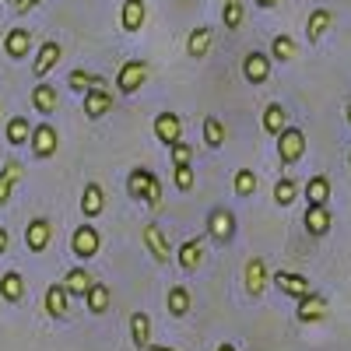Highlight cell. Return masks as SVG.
<instances>
[{
	"label": "cell",
	"mask_w": 351,
	"mask_h": 351,
	"mask_svg": "<svg viewBox=\"0 0 351 351\" xmlns=\"http://www.w3.org/2000/svg\"><path fill=\"white\" fill-rule=\"evenodd\" d=\"M243 285H246V295H250V299H263V295H267V285H271V271H267V263H263L260 256H253V260L246 263Z\"/></svg>",
	"instance_id": "4"
},
{
	"label": "cell",
	"mask_w": 351,
	"mask_h": 351,
	"mask_svg": "<svg viewBox=\"0 0 351 351\" xmlns=\"http://www.w3.org/2000/svg\"><path fill=\"white\" fill-rule=\"evenodd\" d=\"M299 200V183L291 180V176H281V180L274 183V204L278 208H288V204Z\"/></svg>",
	"instance_id": "34"
},
{
	"label": "cell",
	"mask_w": 351,
	"mask_h": 351,
	"mask_svg": "<svg viewBox=\"0 0 351 351\" xmlns=\"http://www.w3.org/2000/svg\"><path fill=\"white\" fill-rule=\"evenodd\" d=\"M243 77L250 81V84H263V81H267L271 77V60H267V56H263V53H246L243 56Z\"/></svg>",
	"instance_id": "16"
},
{
	"label": "cell",
	"mask_w": 351,
	"mask_h": 351,
	"mask_svg": "<svg viewBox=\"0 0 351 351\" xmlns=\"http://www.w3.org/2000/svg\"><path fill=\"white\" fill-rule=\"evenodd\" d=\"M169 152H172V165H190L193 162V148H190V144H183V141H176Z\"/></svg>",
	"instance_id": "41"
},
{
	"label": "cell",
	"mask_w": 351,
	"mask_h": 351,
	"mask_svg": "<svg viewBox=\"0 0 351 351\" xmlns=\"http://www.w3.org/2000/svg\"><path fill=\"white\" fill-rule=\"evenodd\" d=\"M49 239H53V221L49 218H32V221H28V228H25V246L28 250H32V253H46Z\"/></svg>",
	"instance_id": "11"
},
{
	"label": "cell",
	"mask_w": 351,
	"mask_h": 351,
	"mask_svg": "<svg viewBox=\"0 0 351 351\" xmlns=\"http://www.w3.org/2000/svg\"><path fill=\"white\" fill-rule=\"evenodd\" d=\"M302 155H306V134L299 127H285L278 134V158L285 165H295V162H302Z\"/></svg>",
	"instance_id": "2"
},
{
	"label": "cell",
	"mask_w": 351,
	"mask_h": 351,
	"mask_svg": "<svg viewBox=\"0 0 351 351\" xmlns=\"http://www.w3.org/2000/svg\"><path fill=\"white\" fill-rule=\"evenodd\" d=\"M155 137H158V144L172 148L176 141H183V120L176 112H158L155 116Z\"/></svg>",
	"instance_id": "10"
},
{
	"label": "cell",
	"mask_w": 351,
	"mask_h": 351,
	"mask_svg": "<svg viewBox=\"0 0 351 351\" xmlns=\"http://www.w3.org/2000/svg\"><path fill=\"white\" fill-rule=\"evenodd\" d=\"M28 137H32L28 120H25V116H11V120H8V144H11V148H21V144H28Z\"/></svg>",
	"instance_id": "35"
},
{
	"label": "cell",
	"mask_w": 351,
	"mask_h": 351,
	"mask_svg": "<svg viewBox=\"0 0 351 351\" xmlns=\"http://www.w3.org/2000/svg\"><path fill=\"white\" fill-rule=\"evenodd\" d=\"M60 56H64V46L60 43H56V39H49V43H43L39 46V53H36V64H32V74L43 81L56 64H60Z\"/></svg>",
	"instance_id": "12"
},
{
	"label": "cell",
	"mask_w": 351,
	"mask_h": 351,
	"mask_svg": "<svg viewBox=\"0 0 351 351\" xmlns=\"http://www.w3.org/2000/svg\"><path fill=\"white\" fill-rule=\"evenodd\" d=\"M302 193H306V204H327L330 200V180L319 172V176H313V180L302 186Z\"/></svg>",
	"instance_id": "29"
},
{
	"label": "cell",
	"mask_w": 351,
	"mask_h": 351,
	"mask_svg": "<svg viewBox=\"0 0 351 351\" xmlns=\"http://www.w3.org/2000/svg\"><path fill=\"white\" fill-rule=\"evenodd\" d=\"M106 112H112V92L109 88H92V92H84V116L88 120H102Z\"/></svg>",
	"instance_id": "15"
},
{
	"label": "cell",
	"mask_w": 351,
	"mask_h": 351,
	"mask_svg": "<svg viewBox=\"0 0 351 351\" xmlns=\"http://www.w3.org/2000/svg\"><path fill=\"white\" fill-rule=\"evenodd\" d=\"M193 183H197L193 165H176V172H172V186L180 190V193H190V190H193Z\"/></svg>",
	"instance_id": "40"
},
{
	"label": "cell",
	"mask_w": 351,
	"mask_h": 351,
	"mask_svg": "<svg viewBox=\"0 0 351 351\" xmlns=\"http://www.w3.org/2000/svg\"><path fill=\"white\" fill-rule=\"evenodd\" d=\"M144 81H148V64H144V60H127V64L120 67V74H116V88H120L123 95L141 92Z\"/></svg>",
	"instance_id": "6"
},
{
	"label": "cell",
	"mask_w": 351,
	"mask_h": 351,
	"mask_svg": "<svg viewBox=\"0 0 351 351\" xmlns=\"http://www.w3.org/2000/svg\"><path fill=\"white\" fill-rule=\"evenodd\" d=\"M32 106H36V112L53 116V112H56V106H60V95H56V88H53V84L39 81V84L32 88Z\"/></svg>",
	"instance_id": "21"
},
{
	"label": "cell",
	"mask_w": 351,
	"mask_h": 351,
	"mask_svg": "<svg viewBox=\"0 0 351 351\" xmlns=\"http://www.w3.org/2000/svg\"><path fill=\"white\" fill-rule=\"evenodd\" d=\"M204 144L208 148H221L225 144V123L218 116H204Z\"/></svg>",
	"instance_id": "37"
},
{
	"label": "cell",
	"mask_w": 351,
	"mask_h": 351,
	"mask_svg": "<svg viewBox=\"0 0 351 351\" xmlns=\"http://www.w3.org/2000/svg\"><path fill=\"white\" fill-rule=\"evenodd\" d=\"M84 306H88V313H95V316H102L106 309H109V302H112V295H109V288L102 285V281H92V288L84 291Z\"/></svg>",
	"instance_id": "26"
},
{
	"label": "cell",
	"mask_w": 351,
	"mask_h": 351,
	"mask_svg": "<svg viewBox=\"0 0 351 351\" xmlns=\"http://www.w3.org/2000/svg\"><path fill=\"white\" fill-rule=\"evenodd\" d=\"M0 109H4V102H0Z\"/></svg>",
	"instance_id": "49"
},
{
	"label": "cell",
	"mask_w": 351,
	"mask_h": 351,
	"mask_svg": "<svg viewBox=\"0 0 351 351\" xmlns=\"http://www.w3.org/2000/svg\"><path fill=\"white\" fill-rule=\"evenodd\" d=\"M281 0H256V8H278Z\"/></svg>",
	"instance_id": "44"
},
{
	"label": "cell",
	"mask_w": 351,
	"mask_h": 351,
	"mask_svg": "<svg viewBox=\"0 0 351 351\" xmlns=\"http://www.w3.org/2000/svg\"><path fill=\"white\" fill-rule=\"evenodd\" d=\"M130 341H134L137 351L152 344V319H148V313H130Z\"/></svg>",
	"instance_id": "28"
},
{
	"label": "cell",
	"mask_w": 351,
	"mask_h": 351,
	"mask_svg": "<svg viewBox=\"0 0 351 351\" xmlns=\"http://www.w3.org/2000/svg\"><path fill=\"white\" fill-rule=\"evenodd\" d=\"M127 190H130L134 200H144L148 208H158L162 204V180L152 169H134L127 176Z\"/></svg>",
	"instance_id": "1"
},
{
	"label": "cell",
	"mask_w": 351,
	"mask_h": 351,
	"mask_svg": "<svg viewBox=\"0 0 351 351\" xmlns=\"http://www.w3.org/2000/svg\"><path fill=\"white\" fill-rule=\"evenodd\" d=\"M271 281H274V285L285 291L288 299H306L309 291H313V288H309V281H306L302 274H291V271H278Z\"/></svg>",
	"instance_id": "17"
},
{
	"label": "cell",
	"mask_w": 351,
	"mask_h": 351,
	"mask_svg": "<svg viewBox=\"0 0 351 351\" xmlns=\"http://www.w3.org/2000/svg\"><path fill=\"white\" fill-rule=\"evenodd\" d=\"M67 84L74 88L77 95H84V92H92V88H106V77H99V74H92V71H71V77H67Z\"/></svg>",
	"instance_id": "31"
},
{
	"label": "cell",
	"mask_w": 351,
	"mask_h": 351,
	"mask_svg": "<svg viewBox=\"0 0 351 351\" xmlns=\"http://www.w3.org/2000/svg\"><path fill=\"white\" fill-rule=\"evenodd\" d=\"M144 21H148V8H144V0H127V4H123V14H120L123 32H141Z\"/></svg>",
	"instance_id": "22"
},
{
	"label": "cell",
	"mask_w": 351,
	"mask_h": 351,
	"mask_svg": "<svg viewBox=\"0 0 351 351\" xmlns=\"http://www.w3.org/2000/svg\"><path fill=\"white\" fill-rule=\"evenodd\" d=\"M165 306H169V316L183 319V316L190 313V306H193V299H190V288H183V285H172V288H169V299H165Z\"/></svg>",
	"instance_id": "27"
},
{
	"label": "cell",
	"mask_w": 351,
	"mask_h": 351,
	"mask_svg": "<svg viewBox=\"0 0 351 351\" xmlns=\"http://www.w3.org/2000/svg\"><path fill=\"white\" fill-rule=\"evenodd\" d=\"M141 239H144V246H148V253L155 256V263H165L172 260V246H169V239H165V232L155 225V221H148L144 225V232H141Z\"/></svg>",
	"instance_id": "7"
},
{
	"label": "cell",
	"mask_w": 351,
	"mask_h": 351,
	"mask_svg": "<svg viewBox=\"0 0 351 351\" xmlns=\"http://www.w3.org/2000/svg\"><path fill=\"white\" fill-rule=\"evenodd\" d=\"M348 165H351V155H348Z\"/></svg>",
	"instance_id": "48"
},
{
	"label": "cell",
	"mask_w": 351,
	"mask_h": 351,
	"mask_svg": "<svg viewBox=\"0 0 351 351\" xmlns=\"http://www.w3.org/2000/svg\"><path fill=\"white\" fill-rule=\"evenodd\" d=\"M218 351H236V348H232V344H218Z\"/></svg>",
	"instance_id": "47"
},
{
	"label": "cell",
	"mask_w": 351,
	"mask_h": 351,
	"mask_svg": "<svg viewBox=\"0 0 351 351\" xmlns=\"http://www.w3.org/2000/svg\"><path fill=\"white\" fill-rule=\"evenodd\" d=\"M221 25L228 28V32H236V28L243 25V0H225V8H221Z\"/></svg>",
	"instance_id": "38"
},
{
	"label": "cell",
	"mask_w": 351,
	"mask_h": 351,
	"mask_svg": "<svg viewBox=\"0 0 351 351\" xmlns=\"http://www.w3.org/2000/svg\"><path fill=\"white\" fill-rule=\"evenodd\" d=\"M25 180V165L18 162V158H8L4 162V169H0V208L11 200V193H14V186Z\"/></svg>",
	"instance_id": "13"
},
{
	"label": "cell",
	"mask_w": 351,
	"mask_h": 351,
	"mask_svg": "<svg viewBox=\"0 0 351 351\" xmlns=\"http://www.w3.org/2000/svg\"><path fill=\"white\" fill-rule=\"evenodd\" d=\"M102 208H106V190L99 183H88L84 193H81V215L84 218H99Z\"/></svg>",
	"instance_id": "23"
},
{
	"label": "cell",
	"mask_w": 351,
	"mask_h": 351,
	"mask_svg": "<svg viewBox=\"0 0 351 351\" xmlns=\"http://www.w3.org/2000/svg\"><path fill=\"white\" fill-rule=\"evenodd\" d=\"M0 299H8V302H21L25 299V278L18 271H8L4 278H0Z\"/></svg>",
	"instance_id": "30"
},
{
	"label": "cell",
	"mask_w": 351,
	"mask_h": 351,
	"mask_svg": "<svg viewBox=\"0 0 351 351\" xmlns=\"http://www.w3.org/2000/svg\"><path fill=\"white\" fill-rule=\"evenodd\" d=\"M232 186H236L239 197H253V193H256V172H253V169H239L236 180H232Z\"/></svg>",
	"instance_id": "39"
},
{
	"label": "cell",
	"mask_w": 351,
	"mask_h": 351,
	"mask_svg": "<svg viewBox=\"0 0 351 351\" xmlns=\"http://www.w3.org/2000/svg\"><path fill=\"white\" fill-rule=\"evenodd\" d=\"M208 239L228 246L232 239H236V215H232L228 208H211L208 215Z\"/></svg>",
	"instance_id": "3"
},
{
	"label": "cell",
	"mask_w": 351,
	"mask_h": 351,
	"mask_svg": "<svg viewBox=\"0 0 351 351\" xmlns=\"http://www.w3.org/2000/svg\"><path fill=\"white\" fill-rule=\"evenodd\" d=\"M176 260H180V267H183L186 274H193V271L200 267V260H204V239H200V236L186 239V243L180 246V253H176Z\"/></svg>",
	"instance_id": "20"
},
{
	"label": "cell",
	"mask_w": 351,
	"mask_h": 351,
	"mask_svg": "<svg viewBox=\"0 0 351 351\" xmlns=\"http://www.w3.org/2000/svg\"><path fill=\"white\" fill-rule=\"evenodd\" d=\"M344 120H348V127H351V102L344 106Z\"/></svg>",
	"instance_id": "46"
},
{
	"label": "cell",
	"mask_w": 351,
	"mask_h": 351,
	"mask_svg": "<svg viewBox=\"0 0 351 351\" xmlns=\"http://www.w3.org/2000/svg\"><path fill=\"white\" fill-rule=\"evenodd\" d=\"M211 39H215V32H211L208 25L193 28V32H190V39H186V53L193 56V60H204V56L211 53Z\"/></svg>",
	"instance_id": "25"
},
{
	"label": "cell",
	"mask_w": 351,
	"mask_h": 351,
	"mask_svg": "<svg viewBox=\"0 0 351 351\" xmlns=\"http://www.w3.org/2000/svg\"><path fill=\"white\" fill-rule=\"evenodd\" d=\"M271 53H274V60H281V64H291L299 56V46H295V39L291 36H274V43H271Z\"/></svg>",
	"instance_id": "36"
},
{
	"label": "cell",
	"mask_w": 351,
	"mask_h": 351,
	"mask_svg": "<svg viewBox=\"0 0 351 351\" xmlns=\"http://www.w3.org/2000/svg\"><path fill=\"white\" fill-rule=\"evenodd\" d=\"M99 246H102V236H99L92 225H77V228H74V236H71V250H74V256L92 260V256L99 253Z\"/></svg>",
	"instance_id": "8"
},
{
	"label": "cell",
	"mask_w": 351,
	"mask_h": 351,
	"mask_svg": "<svg viewBox=\"0 0 351 351\" xmlns=\"http://www.w3.org/2000/svg\"><path fill=\"white\" fill-rule=\"evenodd\" d=\"M67 309H71L67 288H64V285H49V288H46V313H49L53 319H64Z\"/></svg>",
	"instance_id": "24"
},
{
	"label": "cell",
	"mask_w": 351,
	"mask_h": 351,
	"mask_svg": "<svg viewBox=\"0 0 351 351\" xmlns=\"http://www.w3.org/2000/svg\"><path fill=\"white\" fill-rule=\"evenodd\" d=\"M302 225H306V232H309V236L324 239L327 232H330V225H334V215L327 211V204H309V208H306V215H302Z\"/></svg>",
	"instance_id": "9"
},
{
	"label": "cell",
	"mask_w": 351,
	"mask_h": 351,
	"mask_svg": "<svg viewBox=\"0 0 351 351\" xmlns=\"http://www.w3.org/2000/svg\"><path fill=\"white\" fill-rule=\"evenodd\" d=\"M327 299L324 295H313V291H309V295L306 299H299V309H295V319H299V324H319V319H327Z\"/></svg>",
	"instance_id": "14"
},
{
	"label": "cell",
	"mask_w": 351,
	"mask_h": 351,
	"mask_svg": "<svg viewBox=\"0 0 351 351\" xmlns=\"http://www.w3.org/2000/svg\"><path fill=\"white\" fill-rule=\"evenodd\" d=\"M334 25V11L330 8H316V11H309V21H306V39L309 43H319L327 36V28Z\"/></svg>",
	"instance_id": "18"
},
{
	"label": "cell",
	"mask_w": 351,
	"mask_h": 351,
	"mask_svg": "<svg viewBox=\"0 0 351 351\" xmlns=\"http://www.w3.org/2000/svg\"><path fill=\"white\" fill-rule=\"evenodd\" d=\"M92 271H84V267H74V271H67V278H64V288H67V295H84L88 288H92Z\"/></svg>",
	"instance_id": "32"
},
{
	"label": "cell",
	"mask_w": 351,
	"mask_h": 351,
	"mask_svg": "<svg viewBox=\"0 0 351 351\" xmlns=\"http://www.w3.org/2000/svg\"><path fill=\"white\" fill-rule=\"evenodd\" d=\"M28 144H32V155H36V158H53L56 148H60V134H56L53 123H39V127H32V137H28Z\"/></svg>",
	"instance_id": "5"
},
{
	"label": "cell",
	"mask_w": 351,
	"mask_h": 351,
	"mask_svg": "<svg viewBox=\"0 0 351 351\" xmlns=\"http://www.w3.org/2000/svg\"><path fill=\"white\" fill-rule=\"evenodd\" d=\"M11 4H14V14H28V11H36L43 0H11Z\"/></svg>",
	"instance_id": "42"
},
{
	"label": "cell",
	"mask_w": 351,
	"mask_h": 351,
	"mask_svg": "<svg viewBox=\"0 0 351 351\" xmlns=\"http://www.w3.org/2000/svg\"><path fill=\"white\" fill-rule=\"evenodd\" d=\"M8 239H11V236H8V228L0 225V253H8Z\"/></svg>",
	"instance_id": "43"
},
{
	"label": "cell",
	"mask_w": 351,
	"mask_h": 351,
	"mask_svg": "<svg viewBox=\"0 0 351 351\" xmlns=\"http://www.w3.org/2000/svg\"><path fill=\"white\" fill-rule=\"evenodd\" d=\"M141 351H176V348H162V344H148V348H141Z\"/></svg>",
	"instance_id": "45"
},
{
	"label": "cell",
	"mask_w": 351,
	"mask_h": 351,
	"mask_svg": "<svg viewBox=\"0 0 351 351\" xmlns=\"http://www.w3.org/2000/svg\"><path fill=\"white\" fill-rule=\"evenodd\" d=\"M28 49H32V32H28V28H11L8 39H4V53L11 60H25Z\"/></svg>",
	"instance_id": "19"
},
{
	"label": "cell",
	"mask_w": 351,
	"mask_h": 351,
	"mask_svg": "<svg viewBox=\"0 0 351 351\" xmlns=\"http://www.w3.org/2000/svg\"><path fill=\"white\" fill-rule=\"evenodd\" d=\"M288 127V116H285V106L281 102H271L267 109H263V130H267V134H281Z\"/></svg>",
	"instance_id": "33"
}]
</instances>
